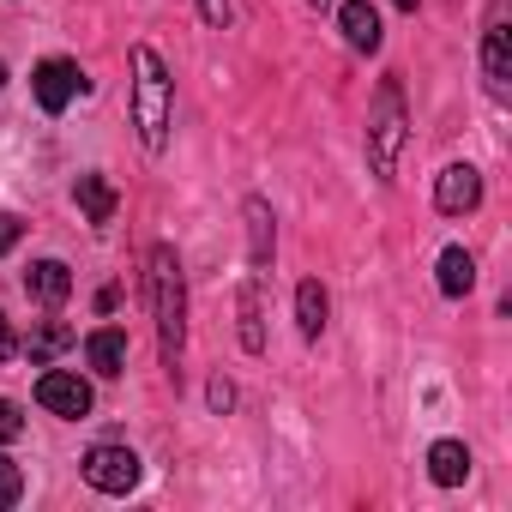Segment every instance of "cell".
Here are the masks:
<instances>
[{
	"mask_svg": "<svg viewBox=\"0 0 512 512\" xmlns=\"http://www.w3.org/2000/svg\"><path fill=\"white\" fill-rule=\"evenodd\" d=\"M145 284H151V314H157V350H163V368L175 374L181 368V344H187V272H181L169 241L151 247Z\"/></svg>",
	"mask_w": 512,
	"mask_h": 512,
	"instance_id": "6da1fadb",
	"label": "cell"
},
{
	"mask_svg": "<svg viewBox=\"0 0 512 512\" xmlns=\"http://www.w3.org/2000/svg\"><path fill=\"white\" fill-rule=\"evenodd\" d=\"M169 115H175V79L151 43H133V127L151 157L169 145Z\"/></svg>",
	"mask_w": 512,
	"mask_h": 512,
	"instance_id": "7a4b0ae2",
	"label": "cell"
},
{
	"mask_svg": "<svg viewBox=\"0 0 512 512\" xmlns=\"http://www.w3.org/2000/svg\"><path fill=\"white\" fill-rule=\"evenodd\" d=\"M404 139H410L404 91H398V79H380V91H374V115H368V163H374V175H380V181H392V175H398Z\"/></svg>",
	"mask_w": 512,
	"mask_h": 512,
	"instance_id": "3957f363",
	"label": "cell"
},
{
	"mask_svg": "<svg viewBox=\"0 0 512 512\" xmlns=\"http://www.w3.org/2000/svg\"><path fill=\"white\" fill-rule=\"evenodd\" d=\"M31 91H37L43 115H61L73 97H85V91H91V79L79 73V61H67V55H49V61L31 73Z\"/></svg>",
	"mask_w": 512,
	"mask_h": 512,
	"instance_id": "277c9868",
	"label": "cell"
},
{
	"mask_svg": "<svg viewBox=\"0 0 512 512\" xmlns=\"http://www.w3.org/2000/svg\"><path fill=\"white\" fill-rule=\"evenodd\" d=\"M79 470H85V482H91L97 494H127V488H139V458H133L127 446H109V440L91 446Z\"/></svg>",
	"mask_w": 512,
	"mask_h": 512,
	"instance_id": "5b68a950",
	"label": "cell"
},
{
	"mask_svg": "<svg viewBox=\"0 0 512 512\" xmlns=\"http://www.w3.org/2000/svg\"><path fill=\"white\" fill-rule=\"evenodd\" d=\"M37 404L49 410V416H67V422H79V416H91V380H79V374H67V368H49L43 380H37Z\"/></svg>",
	"mask_w": 512,
	"mask_h": 512,
	"instance_id": "8992f818",
	"label": "cell"
},
{
	"mask_svg": "<svg viewBox=\"0 0 512 512\" xmlns=\"http://www.w3.org/2000/svg\"><path fill=\"white\" fill-rule=\"evenodd\" d=\"M434 205H440L446 217H470V211L482 205V175H476L470 163L440 169V181H434Z\"/></svg>",
	"mask_w": 512,
	"mask_h": 512,
	"instance_id": "52a82bcc",
	"label": "cell"
},
{
	"mask_svg": "<svg viewBox=\"0 0 512 512\" xmlns=\"http://www.w3.org/2000/svg\"><path fill=\"white\" fill-rule=\"evenodd\" d=\"M482 73H488V91H494V97L512 91V31H506L500 13H494L488 31H482Z\"/></svg>",
	"mask_w": 512,
	"mask_h": 512,
	"instance_id": "ba28073f",
	"label": "cell"
},
{
	"mask_svg": "<svg viewBox=\"0 0 512 512\" xmlns=\"http://www.w3.org/2000/svg\"><path fill=\"white\" fill-rule=\"evenodd\" d=\"M25 290H31L43 308H61V302L73 296V272H67L61 260H37V266L25 272Z\"/></svg>",
	"mask_w": 512,
	"mask_h": 512,
	"instance_id": "9c48e42d",
	"label": "cell"
},
{
	"mask_svg": "<svg viewBox=\"0 0 512 512\" xmlns=\"http://www.w3.org/2000/svg\"><path fill=\"white\" fill-rule=\"evenodd\" d=\"M338 25H344L350 49H362V55L380 49V13L368 7V0H344V7H338Z\"/></svg>",
	"mask_w": 512,
	"mask_h": 512,
	"instance_id": "30bf717a",
	"label": "cell"
},
{
	"mask_svg": "<svg viewBox=\"0 0 512 512\" xmlns=\"http://www.w3.org/2000/svg\"><path fill=\"white\" fill-rule=\"evenodd\" d=\"M73 193H79V211H85V223H97V229H103V223H115V205H121V193L109 187V175H79V187H73Z\"/></svg>",
	"mask_w": 512,
	"mask_h": 512,
	"instance_id": "8fae6325",
	"label": "cell"
},
{
	"mask_svg": "<svg viewBox=\"0 0 512 512\" xmlns=\"http://www.w3.org/2000/svg\"><path fill=\"white\" fill-rule=\"evenodd\" d=\"M428 476H434L440 488H458V482L470 476V452H464V440H434V446H428Z\"/></svg>",
	"mask_w": 512,
	"mask_h": 512,
	"instance_id": "7c38bea8",
	"label": "cell"
},
{
	"mask_svg": "<svg viewBox=\"0 0 512 512\" xmlns=\"http://www.w3.org/2000/svg\"><path fill=\"white\" fill-rule=\"evenodd\" d=\"M241 211H247V241H253V247H247V253H253V272H266V266H272V205L253 193Z\"/></svg>",
	"mask_w": 512,
	"mask_h": 512,
	"instance_id": "4fadbf2b",
	"label": "cell"
},
{
	"mask_svg": "<svg viewBox=\"0 0 512 512\" xmlns=\"http://www.w3.org/2000/svg\"><path fill=\"white\" fill-rule=\"evenodd\" d=\"M73 344H79V332H73V326L43 320V326H31V344H25V350H31V362H37V368H49V362H55V356H67Z\"/></svg>",
	"mask_w": 512,
	"mask_h": 512,
	"instance_id": "5bb4252c",
	"label": "cell"
},
{
	"mask_svg": "<svg viewBox=\"0 0 512 512\" xmlns=\"http://www.w3.org/2000/svg\"><path fill=\"white\" fill-rule=\"evenodd\" d=\"M85 356H91V368H97L103 380H115V374L127 368V338H121L115 326H103V332L85 338Z\"/></svg>",
	"mask_w": 512,
	"mask_h": 512,
	"instance_id": "9a60e30c",
	"label": "cell"
},
{
	"mask_svg": "<svg viewBox=\"0 0 512 512\" xmlns=\"http://www.w3.org/2000/svg\"><path fill=\"white\" fill-rule=\"evenodd\" d=\"M470 290H476V260H470L464 247H446V253H440V296L458 302V296H470Z\"/></svg>",
	"mask_w": 512,
	"mask_h": 512,
	"instance_id": "2e32d148",
	"label": "cell"
},
{
	"mask_svg": "<svg viewBox=\"0 0 512 512\" xmlns=\"http://www.w3.org/2000/svg\"><path fill=\"white\" fill-rule=\"evenodd\" d=\"M326 314H332V302H326V290L308 278V284L296 290V326H302V338H308V344L326 332Z\"/></svg>",
	"mask_w": 512,
	"mask_h": 512,
	"instance_id": "e0dca14e",
	"label": "cell"
},
{
	"mask_svg": "<svg viewBox=\"0 0 512 512\" xmlns=\"http://www.w3.org/2000/svg\"><path fill=\"white\" fill-rule=\"evenodd\" d=\"M241 350H247V356H260V350H266V326H260V290H253V284L241 290Z\"/></svg>",
	"mask_w": 512,
	"mask_h": 512,
	"instance_id": "ac0fdd59",
	"label": "cell"
},
{
	"mask_svg": "<svg viewBox=\"0 0 512 512\" xmlns=\"http://www.w3.org/2000/svg\"><path fill=\"white\" fill-rule=\"evenodd\" d=\"M19 500H25V470L0 452V506H19Z\"/></svg>",
	"mask_w": 512,
	"mask_h": 512,
	"instance_id": "d6986e66",
	"label": "cell"
},
{
	"mask_svg": "<svg viewBox=\"0 0 512 512\" xmlns=\"http://www.w3.org/2000/svg\"><path fill=\"white\" fill-rule=\"evenodd\" d=\"M25 434V416H19V404L13 398H0V446H13Z\"/></svg>",
	"mask_w": 512,
	"mask_h": 512,
	"instance_id": "ffe728a7",
	"label": "cell"
},
{
	"mask_svg": "<svg viewBox=\"0 0 512 512\" xmlns=\"http://www.w3.org/2000/svg\"><path fill=\"white\" fill-rule=\"evenodd\" d=\"M19 235H25V223H19L13 211H0V260H7V253L19 247Z\"/></svg>",
	"mask_w": 512,
	"mask_h": 512,
	"instance_id": "44dd1931",
	"label": "cell"
},
{
	"mask_svg": "<svg viewBox=\"0 0 512 512\" xmlns=\"http://www.w3.org/2000/svg\"><path fill=\"white\" fill-rule=\"evenodd\" d=\"M193 7H199V19H205L211 31H223V25H229V0H193Z\"/></svg>",
	"mask_w": 512,
	"mask_h": 512,
	"instance_id": "7402d4cb",
	"label": "cell"
},
{
	"mask_svg": "<svg viewBox=\"0 0 512 512\" xmlns=\"http://www.w3.org/2000/svg\"><path fill=\"white\" fill-rule=\"evenodd\" d=\"M205 398H211V410H217V416H223V410H229V404H235V386H229V380H223V374H217V380H211V386H205Z\"/></svg>",
	"mask_w": 512,
	"mask_h": 512,
	"instance_id": "603a6c76",
	"label": "cell"
},
{
	"mask_svg": "<svg viewBox=\"0 0 512 512\" xmlns=\"http://www.w3.org/2000/svg\"><path fill=\"white\" fill-rule=\"evenodd\" d=\"M19 356V338H13V326H7V314H0V362H13Z\"/></svg>",
	"mask_w": 512,
	"mask_h": 512,
	"instance_id": "cb8c5ba5",
	"label": "cell"
},
{
	"mask_svg": "<svg viewBox=\"0 0 512 512\" xmlns=\"http://www.w3.org/2000/svg\"><path fill=\"white\" fill-rule=\"evenodd\" d=\"M392 7H398V13H416V7H422V0H392Z\"/></svg>",
	"mask_w": 512,
	"mask_h": 512,
	"instance_id": "d4e9b609",
	"label": "cell"
},
{
	"mask_svg": "<svg viewBox=\"0 0 512 512\" xmlns=\"http://www.w3.org/2000/svg\"><path fill=\"white\" fill-rule=\"evenodd\" d=\"M0 91H7V61H0Z\"/></svg>",
	"mask_w": 512,
	"mask_h": 512,
	"instance_id": "484cf974",
	"label": "cell"
},
{
	"mask_svg": "<svg viewBox=\"0 0 512 512\" xmlns=\"http://www.w3.org/2000/svg\"><path fill=\"white\" fill-rule=\"evenodd\" d=\"M314 7H332V0H314Z\"/></svg>",
	"mask_w": 512,
	"mask_h": 512,
	"instance_id": "4316f807",
	"label": "cell"
}]
</instances>
